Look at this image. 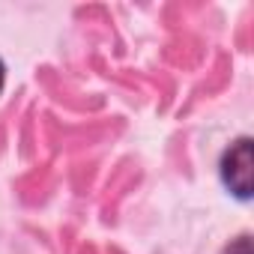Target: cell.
<instances>
[{"label": "cell", "mask_w": 254, "mask_h": 254, "mask_svg": "<svg viewBox=\"0 0 254 254\" xmlns=\"http://www.w3.org/2000/svg\"><path fill=\"white\" fill-rule=\"evenodd\" d=\"M221 180L236 197L251 194V141L239 138L221 159Z\"/></svg>", "instance_id": "cell-1"}, {"label": "cell", "mask_w": 254, "mask_h": 254, "mask_svg": "<svg viewBox=\"0 0 254 254\" xmlns=\"http://www.w3.org/2000/svg\"><path fill=\"white\" fill-rule=\"evenodd\" d=\"M3 78H6V69H3V63H0V90H3Z\"/></svg>", "instance_id": "cell-2"}]
</instances>
